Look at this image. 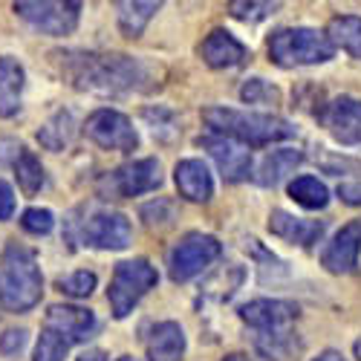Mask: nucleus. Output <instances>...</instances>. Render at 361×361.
I'll return each instance as SVG.
<instances>
[{
  "instance_id": "1a4fd4ad",
  "label": "nucleus",
  "mask_w": 361,
  "mask_h": 361,
  "mask_svg": "<svg viewBox=\"0 0 361 361\" xmlns=\"http://www.w3.org/2000/svg\"><path fill=\"white\" fill-rule=\"evenodd\" d=\"M321 122L336 142L355 147L361 145V99L355 96H336L321 110Z\"/></svg>"
},
{
  "instance_id": "f8f14e48",
  "label": "nucleus",
  "mask_w": 361,
  "mask_h": 361,
  "mask_svg": "<svg viewBox=\"0 0 361 361\" xmlns=\"http://www.w3.org/2000/svg\"><path fill=\"white\" fill-rule=\"evenodd\" d=\"M130 237H133L130 220L118 212H99L84 223V240L96 249H110V252L128 249Z\"/></svg>"
},
{
  "instance_id": "4c0bfd02",
  "label": "nucleus",
  "mask_w": 361,
  "mask_h": 361,
  "mask_svg": "<svg viewBox=\"0 0 361 361\" xmlns=\"http://www.w3.org/2000/svg\"><path fill=\"white\" fill-rule=\"evenodd\" d=\"M223 361H249V358H246V355H237V353H234V355H226Z\"/></svg>"
},
{
  "instance_id": "412c9836",
  "label": "nucleus",
  "mask_w": 361,
  "mask_h": 361,
  "mask_svg": "<svg viewBox=\"0 0 361 361\" xmlns=\"http://www.w3.org/2000/svg\"><path fill=\"white\" fill-rule=\"evenodd\" d=\"M23 93V67L9 55H0V116L9 118L20 107Z\"/></svg>"
},
{
  "instance_id": "72a5a7b5",
  "label": "nucleus",
  "mask_w": 361,
  "mask_h": 361,
  "mask_svg": "<svg viewBox=\"0 0 361 361\" xmlns=\"http://www.w3.org/2000/svg\"><path fill=\"white\" fill-rule=\"evenodd\" d=\"M26 347V329H6L0 336V353L4 355H18Z\"/></svg>"
},
{
  "instance_id": "20e7f679",
  "label": "nucleus",
  "mask_w": 361,
  "mask_h": 361,
  "mask_svg": "<svg viewBox=\"0 0 361 361\" xmlns=\"http://www.w3.org/2000/svg\"><path fill=\"white\" fill-rule=\"evenodd\" d=\"M269 61L292 70V67H315V64H326L329 58L336 55L333 44L326 41L324 32L310 26H286L278 32L269 35Z\"/></svg>"
},
{
  "instance_id": "cd10ccee",
  "label": "nucleus",
  "mask_w": 361,
  "mask_h": 361,
  "mask_svg": "<svg viewBox=\"0 0 361 361\" xmlns=\"http://www.w3.org/2000/svg\"><path fill=\"white\" fill-rule=\"evenodd\" d=\"M255 344H257V353L266 355V361H286L292 353H298V341L289 333H281V329L263 333Z\"/></svg>"
},
{
  "instance_id": "c9c22d12",
  "label": "nucleus",
  "mask_w": 361,
  "mask_h": 361,
  "mask_svg": "<svg viewBox=\"0 0 361 361\" xmlns=\"http://www.w3.org/2000/svg\"><path fill=\"white\" fill-rule=\"evenodd\" d=\"M75 361H107V353H104V350H87V353H81Z\"/></svg>"
},
{
  "instance_id": "7c9ffc66",
  "label": "nucleus",
  "mask_w": 361,
  "mask_h": 361,
  "mask_svg": "<svg viewBox=\"0 0 361 361\" xmlns=\"http://www.w3.org/2000/svg\"><path fill=\"white\" fill-rule=\"evenodd\" d=\"M281 9V4H249V0H237V4H231L228 6V12H231V18H237V20H246V23H257V20H263V18H269V15H275Z\"/></svg>"
},
{
  "instance_id": "6ab92c4d",
  "label": "nucleus",
  "mask_w": 361,
  "mask_h": 361,
  "mask_svg": "<svg viewBox=\"0 0 361 361\" xmlns=\"http://www.w3.org/2000/svg\"><path fill=\"white\" fill-rule=\"evenodd\" d=\"M185 333L176 321H162L150 329L147 361H179L185 355Z\"/></svg>"
},
{
  "instance_id": "9d476101",
  "label": "nucleus",
  "mask_w": 361,
  "mask_h": 361,
  "mask_svg": "<svg viewBox=\"0 0 361 361\" xmlns=\"http://www.w3.org/2000/svg\"><path fill=\"white\" fill-rule=\"evenodd\" d=\"M197 145L212 154V159L217 162L226 183H243V179H249V173H252V150L249 147L237 145L231 139H223V136H214V133L200 136Z\"/></svg>"
},
{
  "instance_id": "7ed1b4c3",
  "label": "nucleus",
  "mask_w": 361,
  "mask_h": 361,
  "mask_svg": "<svg viewBox=\"0 0 361 361\" xmlns=\"http://www.w3.org/2000/svg\"><path fill=\"white\" fill-rule=\"evenodd\" d=\"M44 292V278L35 252L20 243H9L4 252V275H0V304L9 312L32 310Z\"/></svg>"
},
{
  "instance_id": "b1692460",
  "label": "nucleus",
  "mask_w": 361,
  "mask_h": 361,
  "mask_svg": "<svg viewBox=\"0 0 361 361\" xmlns=\"http://www.w3.org/2000/svg\"><path fill=\"white\" fill-rule=\"evenodd\" d=\"M159 9H162V4H142V0H125V4H116L118 29L125 32V38H139L145 32V26L150 23V18H154Z\"/></svg>"
},
{
  "instance_id": "0eeeda50",
  "label": "nucleus",
  "mask_w": 361,
  "mask_h": 361,
  "mask_svg": "<svg viewBox=\"0 0 361 361\" xmlns=\"http://www.w3.org/2000/svg\"><path fill=\"white\" fill-rule=\"evenodd\" d=\"M84 130L104 150H133L139 145V136H136V128L130 125V118L110 107H102L90 116Z\"/></svg>"
},
{
  "instance_id": "ddd939ff",
  "label": "nucleus",
  "mask_w": 361,
  "mask_h": 361,
  "mask_svg": "<svg viewBox=\"0 0 361 361\" xmlns=\"http://www.w3.org/2000/svg\"><path fill=\"white\" fill-rule=\"evenodd\" d=\"M110 185L118 197H139V194H147V191H157L162 185L159 159L147 157V159H136V162L122 165L110 176Z\"/></svg>"
},
{
  "instance_id": "aec40b11",
  "label": "nucleus",
  "mask_w": 361,
  "mask_h": 361,
  "mask_svg": "<svg viewBox=\"0 0 361 361\" xmlns=\"http://www.w3.org/2000/svg\"><path fill=\"white\" fill-rule=\"evenodd\" d=\"M304 162V154L300 150H292V147H281V150H269V154L260 159L257 171H255V183L263 185V188H275L281 185L283 179Z\"/></svg>"
},
{
  "instance_id": "9b49d317",
  "label": "nucleus",
  "mask_w": 361,
  "mask_h": 361,
  "mask_svg": "<svg viewBox=\"0 0 361 361\" xmlns=\"http://www.w3.org/2000/svg\"><path fill=\"white\" fill-rule=\"evenodd\" d=\"M361 255V220H350L336 231V237L321 252V266L329 275H350Z\"/></svg>"
},
{
  "instance_id": "f257e3e1",
  "label": "nucleus",
  "mask_w": 361,
  "mask_h": 361,
  "mask_svg": "<svg viewBox=\"0 0 361 361\" xmlns=\"http://www.w3.org/2000/svg\"><path fill=\"white\" fill-rule=\"evenodd\" d=\"M205 125L214 136L231 139L243 147H263L272 142H286L298 136V128L292 122L272 113H249L234 107H205L202 110Z\"/></svg>"
},
{
  "instance_id": "473e14b6",
  "label": "nucleus",
  "mask_w": 361,
  "mask_h": 361,
  "mask_svg": "<svg viewBox=\"0 0 361 361\" xmlns=\"http://www.w3.org/2000/svg\"><path fill=\"white\" fill-rule=\"evenodd\" d=\"M20 226H23V231L41 237V234H49L52 231L55 217H52L49 208H26L23 217H20Z\"/></svg>"
},
{
  "instance_id": "f704fd0d",
  "label": "nucleus",
  "mask_w": 361,
  "mask_h": 361,
  "mask_svg": "<svg viewBox=\"0 0 361 361\" xmlns=\"http://www.w3.org/2000/svg\"><path fill=\"white\" fill-rule=\"evenodd\" d=\"M15 214V191L9 183L0 179V220H9Z\"/></svg>"
},
{
  "instance_id": "f3484780",
  "label": "nucleus",
  "mask_w": 361,
  "mask_h": 361,
  "mask_svg": "<svg viewBox=\"0 0 361 361\" xmlns=\"http://www.w3.org/2000/svg\"><path fill=\"white\" fill-rule=\"evenodd\" d=\"M269 231L292 246L310 249L324 237V223L321 220H300V217H292L289 212H283V208H275V212L269 214Z\"/></svg>"
},
{
  "instance_id": "39448f33",
  "label": "nucleus",
  "mask_w": 361,
  "mask_h": 361,
  "mask_svg": "<svg viewBox=\"0 0 361 361\" xmlns=\"http://www.w3.org/2000/svg\"><path fill=\"white\" fill-rule=\"evenodd\" d=\"M157 281H159L157 266L150 260H145V257H133V260L116 263L113 281H110V289H107V300H110L113 318H118V321L128 318L139 300L157 286Z\"/></svg>"
},
{
  "instance_id": "f03ea898",
  "label": "nucleus",
  "mask_w": 361,
  "mask_h": 361,
  "mask_svg": "<svg viewBox=\"0 0 361 361\" xmlns=\"http://www.w3.org/2000/svg\"><path fill=\"white\" fill-rule=\"evenodd\" d=\"M145 67L128 55H93L84 52L73 64V81L81 90H93V93L116 96L139 90L145 81Z\"/></svg>"
},
{
  "instance_id": "6e6552de",
  "label": "nucleus",
  "mask_w": 361,
  "mask_h": 361,
  "mask_svg": "<svg viewBox=\"0 0 361 361\" xmlns=\"http://www.w3.org/2000/svg\"><path fill=\"white\" fill-rule=\"evenodd\" d=\"M15 12L23 20L32 23L35 29H41V32L61 38V35H70L78 26L81 4H49V0H44V4H29V0H20V4H15Z\"/></svg>"
},
{
  "instance_id": "4468645a",
  "label": "nucleus",
  "mask_w": 361,
  "mask_h": 361,
  "mask_svg": "<svg viewBox=\"0 0 361 361\" xmlns=\"http://www.w3.org/2000/svg\"><path fill=\"white\" fill-rule=\"evenodd\" d=\"M240 318L260 333H275V329H283L298 321V307L278 298H257L249 300L246 307H240Z\"/></svg>"
},
{
  "instance_id": "5701e85b",
  "label": "nucleus",
  "mask_w": 361,
  "mask_h": 361,
  "mask_svg": "<svg viewBox=\"0 0 361 361\" xmlns=\"http://www.w3.org/2000/svg\"><path fill=\"white\" fill-rule=\"evenodd\" d=\"M324 168L326 173L338 176V197L347 202V205H361V162L355 159H324Z\"/></svg>"
},
{
  "instance_id": "a878e982",
  "label": "nucleus",
  "mask_w": 361,
  "mask_h": 361,
  "mask_svg": "<svg viewBox=\"0 0 361 361\" xmlns=\"http://www.w3.org/2000/svg\"><path fill=\"white\" fill-rule=\"evenodd\" d=\"M15 176H18V185L26 194H38L44 188V165H41V159L32 154V150L20 147V154L15 159Z\"/></svg>"
},
{
  "instance_id": "bb28decb",
  "label": "nucleus",
  "mask_w": 361,
  "mask_h": 361,
  "mask_svg": "<svg viewBox=\"0 0 361 361\" xmlns=\"http://www.w3.org/2000/svg\"><path fill=\"white\" fill-rule=\"evenodd\" d=\"M73 139V116L70 113H55L49 122L38 130V142L49 150H64V145Z\"/></svg>"
},
{
  "instance_id": "393cba45",
  "label": "nucleus",
  "mask_w": 361,
  "mask_h": 361,
  "mask_svg": "<svg viewBox=\"0 0 361 361\" xmlns=\"http://www.w3.org/2000/svg\"><path fill=\"white\" fill-rule=\"evenodd\" d=\"M289 197L300 208H307V212H321V208H326V202H329V188L318 176L304 173V176H295L289 183Z\"/></svg>"
},
{
  "instance_id": "e433bc0d",
  "label": "nucleus",
  "mask_w": 361,
  "mask_h": 361,
  "mask_svg": "<svg viewBox=\"0 0 361 361\" xmlns=\"http://www.w3.org/2000/svg\"><path fill=\"white\" fill-rule=\"evenodd\" d=\"M312 361H344V355L341 353H336V350H324L318 358H312Z\"/></svg>"
},
{
  "instance_id": "c756f323",
  "label": "nucleus",
  "mask_w": 361,
  "mask_h": 361,
  "mask_svg": "<svg viewBox=\"0 0 361 361\" xmlns=\"http://www.w3.org/2000/svg\"><path fill=\"white\" fill-rule=\"evenodd\" d=\"M67 350H70L67 338L52 333V329H44L38 338V347H35V361H64Z\"/></svg>"
},
{
  "instance_id": "2f4dec72",
  "label": "nucleus",
  "mask_w": 361,
  "mask_h": 361,
  "mask_svg": "<svg viewBox=\"0 0 361 361\" xmlns=\"http://www.w3.org/2000/svg\"><path fill=\"white\" fill-rule=\"evenodd\" d=\"M58 289H61L64 295H70V298H90L96 289V275L81 269V272H73V275L58 281Z\"/></svg>"
},
{
  "instance_id": "a211bd4d",
  "label": "nucleus",
  "mask_w": 361,
  "mask_h": 361,
  "mask_svg": "<svg viewBox=\"0 0 361 361\" xmlns=\"http://www.w3.org/2000/svg\"><path fill=\"white\" fill-rule=\"evenodd\" d=\"M173 183L188 202H208L214 197V179L202 159H183L173 168Z\"/></svg>"
},
{
  "instance_id": "dca6fc26",
  "label": "nucleus",
  "mask_w": 361,
  "mask_h": 361,
  "mask_svg": "<svg viewBox=\"0 0 361 361\" xmlns=\"http://www.w3.org/2000/svg\"><path fill=\"white\" fill-rule=\"evenodd\" d=\"M47 329H52V333H58L67 341H87L96 329V315L84 307L55 304L47 312Z\"/></svg>"
},
{
  "instance_id": "2eb2a0df",
  "label": "nucleus",
  "mask_w": 361,
  "mask_h": 361,
  "mask_svg": "<svg viewBox=\"0 0 361 361\" xmlns=\"http://www.w3.org/2000/svg\"><path fill=\"white\" fill-rule=\"evenodd\" d=\"M200 58L212 70H234L240 64H246L249 47L243 41H237L228 29H214L200 44Z\"/></svg>"
},
{
  "instance_id": "423d86ee",
  "label": "nucleus",
  "mask_w": 361,
  "mask_h": 361,
  "mask_svg": "<svg viewBox=\"0 0 361 361\" xmlns=\"http://www.w3.org/2000/svg\"><path fill=\"white\" fill-rule=\"evenodd\" d=\"M220 255H223V243L217 237L202 234V231H188L168 252V275L173 283H185V281L202 275Z\"/></svg>"
},
{
  "instance_id": "4be33fe9",
  "label": "nucleus",
  "mask_w": 361,
  "mask_h": 361,
  "mask_svg": "<svg viewBox=\"0 0 361 361\" xmlns=\"http://www.w3.org/2000/svg\"><path fill=\"white\" fill-rule=\"evenodd\" d=\"M326 41L333 44V49H344L350 58L361 61V18L358 15H338L326 23Z\"/></svg>"
},
{
  "instance_id": "c85d7f7f",
  "label": "nucleus",
  "mask_w": 361,
  "mask_h": 361,
  "mask_svg": "<svg viewBox=\"0 0 361 361\" xmlns=\"http://www.w3.org/2000/svg\"><path fill=\"white\" fill-rule=\"evenodd\" d=\"M240 99L246 104H281L278 87H272L263 78H249L243 87H240Z\"/></svg>"
},
{
  "instance_id": "58836bf2",
  "label": "nucleus",
  "mask_w": 361,
  "mask_h": 361,
  "mask_svg": "<svg viewBox=\"0 0 361 361\" xmlns=\"http://www.w3.org/2000/svg\"><path fill=\"white\" fill-rule=\"evenodd\" d=\"M353 353H355V358H358V361H361V338H358V341H355V347H353Z\"/></svg>"
}]
</instances>
